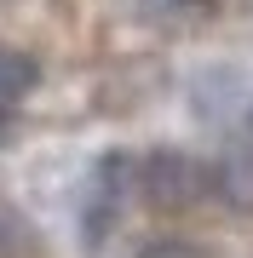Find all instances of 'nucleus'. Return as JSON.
I'll return each mask as SVG.
<instances>
[{
  "label": "nucleus",
  "mask_w": 253,
  "mask_h": 258,
  "mask_svg": "<svg viewBox=\"0 0 253 258\" xmlns=\"http://www.w3.org/2000/svg\"><path fill=\"white\" fill-rule=\"evenodd\" d=\"M213 189H219V201H230L236 212H253V144L247 138L213 161Z\"/></svg>",
  "instance_id": "obj_3"
},
{
  "label": "nucleus",
  "mask_w": 253,
  "mask_h": 258,
  "mask_svg": "<svg viewBox=\"0 0 253 258\" xmlns=\"http://www.w3.org/2000/svg\"><path fill=\"white\" fill-rule=\"evenodd\" d=\"M132 6H138L144 18H156V23H178V18L207 12V0H132Z\"/></svg>",
  "instance_id": "obj_6"
},
{
  "label": "nucleus",
  "mask_w": 253,
  "mask_h": 258,
  "mask_svg": "<svg viewBox=\"0 0 253 258\" xmlns=\"http://www.w3.org/2000/svg\"><path fill=\"white\" fill-rule=\"evenodd\" d=\"M29 252V224L0 201V258H23Z\"/></svg>",
  "instance_id": "obj_5"
},
{
  "label": "nucleus",
  "mask_w": 253,
  "mask_h": 258,
  "mask_svg": "<svg viewBox=\"0 0 253 258\" xmlns=\"http://www.w3.org/2000/svg\"><path fill=\"white\" fill-rule=\"evenodd\" d=\"M247 144H253V109H247Z\"/></svg>",
  "instance_id": "obj_8"
},
{
  "label": "nucleus",
  "mask_w": 253,
  "mask_h": 258,
  "mask_svg": "<svg viewBox=\"0 0 253 258\" xmlns=\"http://www.w3.org/2000/svg\"><path fill=\"white\" fill-rule=\"evenodd\" d=\"M40 86V63L29 52H12V46H0V115H18L23 109V98Z\"/></svg>",
  "instance_id": "obj_4"
},
{
  "label": "nucleus",
  "mask_w": 253,
  "mask_h": 258,
  "mask_svg": "<svg viewBox=\"0 0 253 258\" xmlns=\"http://www.w3.org/2000/svg\"><path fill=\"white\" fill-rule=\"evenodd\" d=\"M138 258H213V252H201L196 241H173V235H161V241H150Z\"/></svg>",
  "instance_id": "obj_7"
},
{
  "label": "nucleus",
  "mask_w": 253,
  "mask_h": 258,
  "mask_svg": "<svg viewBox=\"0 0 253 258\" xmlns=\"http://www.w3.org/2000/svg\"><path fill=\"white\" fill-rule=\"evenodd\" d=\"M132 161H138V155L110 149V155L92 166V195H86V212H81V224H86V235H92V241L115 224V212L127 207V195H138V184H132Z\"/></svg>",
  "instance_id": "obj_2"
},
{
  "label": "nucleus",
  "mask_w": 253,
  "mask_h": 258,
  "mask_svg": "<svg viewBox=\"0 0 253 258\" xmlns=\"http://www.w3.org/2000/svg\"><path fill=\"white\" fill-rule=\"evenodd\" d=\"M132 184L150 207H201V201H219L213 189V161H196L184 149H144L132 161Z\"/></svg>",
  "instance_id": "obj_1"
}]
</instances>
